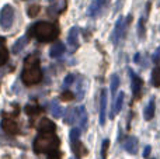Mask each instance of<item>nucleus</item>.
I'll return each mask as SVG.
<instances>
[{"label": "nucleus", "instance_id": "nucleus-15", "mask_svg": "<svg viewBox=\"0 0 160 159\" xmlns=\"http://www.w3.org/2000/svg\"><path fill=\"white\" fill-rule=\"evenodd\" d=\"M102 4H104V0H94L90 6H88V10H87V14L90 17H94L100 10H101Z\"/></svg>", "mask_w": 160, "mask_h": 159}, {"label": "nucleus", "instance_id": "nucleus-28", "mask_svg": "<svg viewBox=\"0 0 160 159\" xmlns=\"http://www.w3.org/2000/svg\"><path fill=\"white\" fill-rule=\"evenodd\" d=\"M110 146V141L104 140L102 141V146H101V159H107V151Z\"/></svg>", "mask_w": 160, "mask_h": 159}, {"label": "nucleus", "instance_id": "nucleus-10", "mask_svg": "<svg viewBox=\"0 0 160 159\" xmlns=\"http://www.w3.org/2000/svg\"><path fill=\"white\" fill-rule=\"evenodd\" d=\"M52 4L48 8L49 16H56V14L62 13L63 10H66V0H52Z\"/></svg>", "mask_w": 160, "mask_h": 159}, {"label": "nucleus", "instance_id": "nucleus-17", "mask_svg": "<svg viewBox=\"0 0 160 159\" xmlns=\"http://www.w3.org/2000/svg\"><path fill=\"white\" fill-rule=\"evenodd\" d=\"M124 97H125L124 92H121V93L118 95V97H117L115 103H114V109H112V111H111V118H114V117H115L117 113L121 111V109H122V103H124Z\"/></svg>", "mask_w": 160, "mask_h": 159}, {"label": "nucleus", "instance_id": "nucleus-33", "mask_svg": "<svg viewBox=\"0 0 160 159\" xmlns=\"http://www.w3.org/2000/svg\"><path fill=\"white\" fill-rule=\"evenodd\" d=\"M150 151H152V148H150V146H146V148H145V152H143V156H145V158L149 156Z\"/></svg>", "mask_w": 160, "mask_h": 159}, {"label": "nucleus", "instance_id": "nucleus-34", "mask_svg": "<svg viewBox=\"0 0 160 159\" xmlns=\"http://www.w3.org/2000/svg\"><path fill=\"white\" fill-rule=\"evenodd\" d=\"M49 159H61V155H59V152H56V154H53V155H51Z\"/></svg>", "mask_w": 160, "mask_h": 159}, {"label": "nucleus", "instance_id": "nucleus-18", "mask_svg": "<svg viewBox=\"0 0 160 159\" xmlns=\"http://www.w3.org/2000/svg\"><path fill=\"white\" fill-rule=\"evenodd\" d=\"M143 117L146 121H150L153 117H155V99H152V100L149 101V104L146 106L145 113H143Z\"/></svg>", "mask_w": 160, "mask_h": 159}, {"label": "nucleus", "instance_id": "nucleus-27", "mask_svg": "<svg viewBox=\"0 0 160 159\" xmlns=\"http://www.w3.org/2000/svg\"><path fill=\"white\" fill-rule=\"evenodd\" d=\"M75 80H76L75 75H68L66 78H65V80H63V89H68L72 83H75Z\"/></svg>", "mask_w": 160, "mask_h": 159}, {"label": "nucleus", "instance_id": "nucleus-23", "mask_svg": "<svg viewBox=\"0 0 160 159\" xmlns=\"http://www.w3.org/2000/svg\"><path fill=\"white\" fill-rule=\"evenodd\" d=\"M75 83H76V86H78V89H76V99H78V100H82L83 96H84V80L80 79V80H76Z\"/></svg>", "mask_w": 160, "mask_h": 159}, {"label": "nucleus", "instance_id": "nucleus-31", "mask_svg": "<svg viewBox=\"0 0 160 159\" xmlns=\"http://www.w3.org/2000/svg\"><path fill=\"white\" fill-rule=\"evenodd\" d=\"M138 33H139V37H141V38H143V37H145V18L139 20V30H138Z\"/></svg>", "mask_w": 160, "mask_h": 159}, {"label": "nucleus", "instance_id": "nucleus-26", "mask_svg": "<svg viewBox=\"0 0 160 159\" xmlns=\"http://www.w3.org/2000/svg\"><path fill=\"white\" fill-rule=\"evenodd\" d=\"M118 86H119V78H118V75H112L111 76V95H115V92H117V89H118Z\"/></svg>", "mask_w": 160, "mask_h": 159}, {"label": "nucleus", "instance_id": "nucleus-16", "mask_svg": "<svg viewBox=\"0 0 160 159\" xmlns=\"http://www.w3.org/2000/svg\"><path fill=\"white\" fill-rule=\"evenodd\" d=\"M63 52H65L63 44H62V42H56V44H53L52 48H51L49 55H51V58H59Z\"/></svg>", "mask_w": 160, "mask_h": 159}, {"label": "nucleus", "instance_id": "nucleus-22", "mask_svg": "<svg viewBox=\"0 0 160 159\" xmlns=\"http://www.w3.org/2000/svg\"><path fill=\"white\" fill-rule=\"evenodd\" d=\"M27 41H28V38L27 37H21V38H18L16 41V44L13 45V54H20L22 49H24V47H25V44H27Z\"/></svg>", "mask_w": 160, "mask_h": 159}, {"label": "nucleus", "instance_id": "nucleus-32", "mask_svg": "<svg viewBox=\"0 0 160 159\" xmlns=\"http://www.w3.org/2000/svg\"><path fill=\"white\" fill-rule=\"evenodd\" d=\"M159 61H160V48L155 52V55H153V62H155V64H159Z\"/></svg>", "mask_w": 160, "mask_h": 159}, {"label": "nucleus", "instance_id": "nucleus-14", "mask_svg": "<svg viewBox=\"0 0 160 159\" xmlns=\"http://www.w3.org/2000/svg\"><path fill=\"white\" fill-rule=\"evenodd\" d=\"M38 130L39 132H55L56 126L51 120H48V118H42L38 124Z\"/></svg>", "mask_w": 160, "mask_h": 159}, {"label": "nucleus", "instance_id": "nucleus-4", "mask_svg": "<svg viewBox=\"0 0 160 159\" xmlns=\"http://www.w3.org/2000/svg\"><path fill=\"white\" fill-rule=\"evenodd\" d=\"M70 142H72L73 152L76 154V156L78 158L87 154V149H86L84 145L80 142V130L79 128H72L70 130Z\"/></svg>", "mask_w": 160, "mask_h": 159}, {"label": "nucleus", "instance_id": "nucleus-12", "mask_svg": "<svg viewBox=\"0 0 160 159\" xmlns=\"http://www.w3.org/2000/svg\"><path fill=\"white\" fill-rule=\"evenodd\" d=\"M124 148L128 154L135 155L138 152V140L135 137H128L124 142Z\"/></svg>", "mask_w": 160, "mask_h": 159}, {"label": "nucleus", "instance_id": "nucleus-24", "mask_svg": "<svg viewBox=\"0 0 160 159\" xmlns=\"http://www.w3.org/2000/svg\"><path fill=\"white\" fill-rule=\"evenodd\" d=\"M152 85L155 87H160V66L159 65L152 70Z\"/></svg>", "mask_w": 160, "mask_h": 159}, {"label": "nucleus", "instance_id": "nucleus-2", "mask_svg": "<svg viewBox=\"0 0 160 159\" xmlns=\"http://www.w3.org/2000/svg\"><path fill=\"white\" fill-rule=\"evenodd\" d=\"M28 35L35 37L39 42H51L58 38L59 27L55 23L39 21V23H35V24L28 30Z\"/></svg>", "mask_w": 160, "mask_h": 159}, {"label": "nucleus", "instance_id": "nucleus-11", "mask_svg": "<svg viewBox=\"0 0 160 159\" xmlns=\"http://www.w3.org/2000/svg\"><path fill=\"white\" fill-rule=\"evenodd\" d=\"M105 109H107V90H101V96H100V124L104 126L105 124Z\"/></svg>", "mask_w": 160, "mask_h": 159}, {"label": "nucleus", "instance_id": "nucleus-8", "mask_svg": "<svg viewBox=\"0 0 160 159\" xmlns=\"http://www.w3.org/2000/svg\"><path fill=\"white\" fill-rule=\"evenodd\" d=\"M68 47H69L70 52H75L79 48V28L72 27L68 34Z\"/></svg>", "mask_w": 160, "mask_h": 159}, {"label": "nucleus", "instance_id": "nucleus-29", "mask_svg": "<svg viewBox=\"0 0 160 159\" xmlns=\"http://www.w3.org/2000/svg\"><path fill=\"white\" fill-rule=\"evenodd\" d=\"M39 10H41V7H39L38 4H32L30 8H28V16H30V17H35L37 14L39 13Z\"/></svg>", "mask_w": 160, "mask_h": 159}, {"label": "nucleus", "instance_id": "nucleus-21", "mask_svg": "<svg viewBox=\"0 0 160 159\" xmlns=\"http://www.w3.org/2000/svg\"><path fill=\"white\" fill-rule=\"evenodd\" d=\"M49 109H51V113L53 114V117H56V118L62 117V114H63V109H62L58 101H55V100L49 103Z\"/></svg>", "mask_w": 160, "mask_h": 159}, {"label": "nucleus", "instance_id": "nucleus-1", "mask_svg": "<svg viewBox=\"0 0 160 159\" xmlns=\"http://www.w3.org/2000/svg\"><path fill=\"white\" fill-rule=\"evenodd\" d=\"M21 80L27 86H34L42 80V70L39 68L38 54H31L25 58L24 69L21 73Z\"/></svg>", "mask_w": 160, "mask_h": 159}, {"label": "nucleus", "instance_id": "nucleus-6", "mask_svg": "<svg viewBox=\"0 0 160 159\" xmlns=\"http://www.w3.org/2000/svg\"><path fill=\"white\" fill-rule=\"evenodd\" d=\"M14 21V8L10 4H6L0 10V25L3 30H8Z\"/></svg>", "mask_w": 160, "mask_h": 159}, {"label": "nucleus", "instance_id": "nucleus-30", "mask_svg": "<svg viewBox=\"0 0 160 159\" xmlns=\"http://www.w3.org/2000/svg\"><path fill=\"white\" fill-rule=\"evenodd\" d=\"M76 96L73 95V93H70V92H63L61 95V99L62 100H65V101H69V100H73V99H75Z\"/></svg>", "mask_w": 160, "mask_h": 159}, {"label": "nucleus", "instance_id": "nucleus-19", "mask_svg": "<svg viewBox=\"0 0 160 159\" xmlns=\"http://www.w3.org/2000/svg\"><path fill=\"white\" fill-rule=\"evenodd\" d=\"M41 111H42V107L38 106L37 103H31V104H28V106H25V113H27L30 117H35V115H38Z\"/></svg>", "mask_w": 160, "mask_h": 159}, {"label": "nucleus", "instance_id": "nucleus-13", "mask_svg": "<svg viewBox=\"0 0 160 159\" xmlns=\"http://www.w3.org/2000/svg\"><path fill=\"white\" fill-rule=\"evenodd\" d=\"M79 109H75V107H70V109L66 110V114H65V124H69V126H72V124L76 123V120L79 118Z\"/></svg>", "mask_w": 160, "mask_h": 159}, {"label": "nucleus", "instance_id": "nucleus-3", "mask_svg": "<svg viewBox=\"0 0 160 159\" xmlns=\"http://www.w3.org/2000/svg\"><path fill=\"white\" fill-rule=\"evenodd\" d=\"M61 145V141L53 132H39L34 140V152L35 154H56Z\"/></svg>", "mask_w": 160, "mask_h": 159}, {"label": "nucleus", "instance_id": "nucleus-25", "mask_svg": "<svg viewBox=\"0 0 160 159\" xmlns=\"http://www.w3.org/2000/svg\"><path fill=\"white\" fill-rule=\"evenodd\" d=\"M79 120H80V126L84 130L87 127V113H86L84 107H79Z\"/></svg>", "mask_w": 160, "mask_h": 159}, {"label": "nucleus", "instance_id": "nucleus-5", "mask_svg": "<svg viewBox=\"0 0 160 159\" xmlns=\"http://www.w3.org/2000/svg\"><path fill=\"white\" fill-rule=\"evenodd\" d=\"M132 20V17H128L127 23L124 21V18L122 17H119L118 20H117V24H115V28H114L112 34H111V41L114 42V44H118L119 39L122 38V37L125 35V31H127V27H128V23Z\"/></svg>", "mask_w": 160, "mask_h": 159}, {"label": "nucleus", "instance_id": "nucleus-9", "mask_svg": "<svg viewBox=\"0 0 160 159\" xmlns=\"http://www.w3.org/2000/svg\"><path fill=\"white\" fill-rule=\"evenodd\" d=\"M2 128L4 130L7 134H10V135H17L20 132V128H18V124L16 123V121L13 120V118H10V117H4L3 118V121H2Z\"/></svg>", "mask_w": 160, "mask_h": 159}, {"label": "nucleus", "instance_id": "nucleus-20", "mask_svg": "<svg viewBox=\"0 0 160 159\" xmlns=\"http://www.w3.org/2000/svg\"><path fill=\"white\" fill-rule=\"evenodd\" d=\"M7 59H8V51L4 45V38H0V66H3L7 62Z\"/></svg>", "mask_w": 160, "mask_h": 159}, {"label": "nucleus", "instance_id": "nucleus-7", "mask_svg": "<svg viewBox=\"0 0 160 159\" xmlns=\"http://www.w3.org/2000/svg\"><path fill=\"white\" fill-rule=\"evenodd\" d=\"M129 76H131V80H132V93H133V99H141V95H142V87H143V80L139 78L138 75L132 72L129 69Z\"/></svg>", "mask_w": 160, "mask_h": 159}]
</instances>
